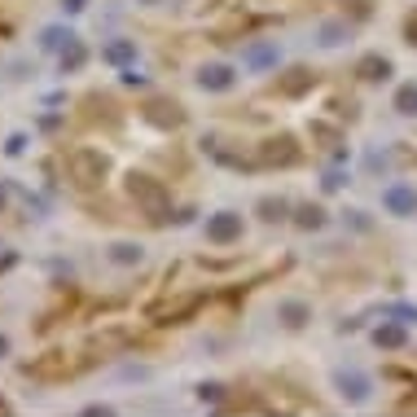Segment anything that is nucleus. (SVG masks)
I'll return each instance as SVG.
<instances>
[{"label":"nucleus","instance_id":"nucleus-1","mask_svg":"<svg viewBox=\"0 0 417 417\" xmlns=\"http://www.w3.org/2000/svg\"><path fill=\"white\" fill-rule=\"evenodd\" d=\"M0 352H5V339H0Z\"/></svg>","mask_w":417,"mask_h":417}]
</instances>
